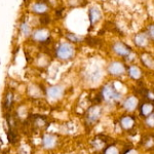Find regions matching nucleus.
<instances>
[{
  "instance_id": "f257e3e1",
  "label": "nucleus",
  "mask_w": 154,
  "mask_h": 154,
  "mask_svg": "<svg viewBox=\"0 0 154 154\" xmlns=\"http://www.w3.org/2000/svg\"><path fill=\"white\" fill-rule=\"evenodd\" d=\"M74 48L69 43H62L57 49V56L62 60H69L73 57Z\"/></svg>"
},
{
  "instance_id": "f03ea898",
  "label": "nucleus",
  "mask_w": 154,
  "mask_h": 154,
  "mask_svg": "<svg viewBox=\"0 0 154 154\" xmlns=\"http://www.w3.org/2000/svg\"><path fill=\"white\" fill-rule=\"evenodd\" d=\"M102 95L106 101H117L120 99V94L117 93V91L114 88L113 84H107L102 91Z\"/></svg>"
},
{
  "instance_id": "7ed1b4c3",
  "label": "nucleus",
  "mask_w": 154,
  "mask_h": 154,
  "mask_svg": "<svg viewBox=\"0 0 154 154\" xmlns=\"http://www.w3.org/2000/svg\"><path fill=\"white\" fill-rule=\"evenodd\" d=\"M113 49L116 54L121 57H126L131 53V48L128 45H125L122 42H117L113 45Z\"/></svg>"
},
{
  "instance_id": "20e7f679",
  "label": "nucleus",
  "mask_w": 154,
  "mask_h": 154,
  "mask_svg": "<svg viewBox=\"0 0 154 154\" xmlns=\"http://www.w3.org/2000/svg\"><path fill=\"white\" fill-rule=\"evenodd\" d=\"M108 71L110 74H113V75H120L123 72L125 71V66L121 63H118V62H114V63H111L108 67Z\"/></svg>"
},
{
  "instance_id": "39448f33",
  "label": "nucleus",
  "mask_w": 154,
  "mask_h": 154,
  "mask_svg": "<svg viewBox=\"0 0 154 154\" xmlns=\"http://www.w3.org/2000/svg\"><path fill=\"white\" fill-rule=\"evenodd\" d=\"M101 115V109L99 108L98 106L91 107V109L88 111V114H86V118H88V122H95L99 119Z\"/></svg>"
},
{
  "instance_id": "423d86ee",
  "label": "nucleus",
  "mask_w": 154,
  "mask_h": 154,
  "mask_svg": "<svg viewBox=\"0 0 154 154\" xmlns=\"http://www.w3.org/2000/svg\"><path fill=\"white\" fill-rule=\"evenodd\" d=\"M63 88L60 85H54L48 88V96L53 100H57L63 95Z\"/></svg>"
},
{
  "instance_id": "0eeeda50",
  "label": "nucleus",
  "mask_w": 154,
  "mask_h": 154,
  "mask_svg": "<svg viewBox=\"0 0 154 154\" xmlns=\"http://www.w3.org/2000/svg\"><path fill=\"white\" fill-rule=\"evenodd\" d=\"M89 21H91V25L93 26V25H95L97 22L99 21L101 18H102V14L101 11H99L98 8H96V7H93V8L89 9Z\"/></svg>"
},
{
  "instance_id": "6e6552de",
  "label": "nucleus",
  "mask_w": 154,
  "mask_h": 154,
  "mask_svg": "<svg viewBox=\"0 0 154 154\" xmlns=\"http://www.w3.org/2000/svg\"><path fill=\"white\" fill-rule=\"evenodd\" d=\"M48 33L46 30H43V29H39V30H36L35 32L33 33V38L35 39L37 41H41V42H44L46 39L48 38Z\"/></svg>"
},
{
  "instance_id": "1a4fd4ad",
  "label": "nucleus",
  "mask_w": 154,
  "mask_h": 154,
  "mask_svg": "<svg viewBox=\"0 0 154 154\" xmlns=\"http://www.w3.org/2000/svg\"><path fill=\"white\" fill-rule=\"evenodd\" d=\"M32 9H33V11L36 12V14H43V12L46 11L48 6H46V4L43 3V2H37V3L33 4Z\"/></svg>"
},
{
  "instance_id": "9d476101",
  "label": "nucleus",
  "mask_w": 154,
  "mask_h": 154,
  "mask_svg": "<svg viewBox=\"0 0 154 154\" xmlns=\"http://www.w3.org/2000/svg\"><path fill=\"white\" fill-rule=\"evenodd\" d=\"M42 143H43V146L45 148H51L56 144V138L54 136H45L42 140Z\"/></svg>"
},
{
  "instance_id": "9b49d317",
  "label": "nucleus",
  "mask_w": 154,
  "mask_h": 154,
  "mask_svg": "<svg viewBox=\"0 0 154 154\" xmlns=\"http://www.w3.org/2000/svg\"><path fill=\"white\" fill-rule=\"evenodd\" d=\"M137 104H138V100L134 97H131V98H128L125 101V107L128 110H133L137 107Z\"/></svg>"
},
{
  "instance_id": "f8f14e48",
  "label": "nucleus",
  "mask_w": 154,
  "mask_h": 154,
  "mask_svg": "<svg viewBox=\"0 0 154 154\" xmlns=\"http://www.w3.org/2000/svg\"><path fill=\"white\" fill-rule=\"evenodd\" d=\"M147 40H148L147 37H146L145 34H143V33L138 34V35L136 36V38H135L136 44H137V45H139V46L146 45V44H147Z\"/></svg>"
},
{
  "instance_id": "ddd939ff",
  "label": "nucleus",
  "mask_w": 154,
  "mask_h": 154,
  "mask_svg": "<svg viewBox=\"0 0 154 154\" xmlns=\"http://www.w3.org/2000/svg\"><path fill=\"white\" fill-rule=\"evenodd\" d=\"M130 75L135 79H138L141 77V71L138 67H131L130 68Z\"/></svg>"
},
{
  "instance_id": "4468645a",
  "label": "nucleus",
  "mask_w": 154,
  "mask_h": 154,
  "mask_svg": "<svg viewBox=\"0 0 154 154\" xmlns=\"http://www.w3.org/2000/svg\"><path fill=\"white\" fill-rule=\"evenodd\" d=\"M121 125H122V126L125 128H131V125H134V120L131 117H125L122 119Z\"/></svg>"
},
{
  "instance_id": "2eb2a0df",
  "label": "nucleus",
  "mask_w": 154,
  "mask_h": 154,
  "mask_svg": "<svg viewBox=\"0 0 154 154\" xmlns=\"http://www.w3.org/2000/svg\"><path fill=\"white\" fill-rule=\"evenodd\" d=\"M66 37L69 39V40H71V41H73V42H81V41L83 40L82 37L77 36V35H75V34H72V33H67Z\"/></svg>"
},
{
  "instance_id": "dca6fc26",
  "label": "nucleus",
  "mask_w": 154,
  "mask_h": 154,
  "mask_svg": "<svg viewBox=\"0 0 154 154\" xmlns=\"http://www.w3.org/2000/svg\"><path fill=\"white\" fill-rule=\"evenodd\" d=\"M151 109H152V106L150 104H144L142 106V109H141V112H142L143 115H147V114L150 113Z\"/></svg>"
},
{
  "instance_id": "f3484780",
  "label": "nucleus",
  "mask_w": 154,
  "mask_h": 154,
  "mask_svg": "<svg viewBox=\"0 0 154 154\" xmlns=\"http://www.w3.org/2000/svg\"><path fill=\"white\" fill-rule=\"evenodd\" d=\"M21 31L23 32L25 35H28V34L30 33V27H29V25L27 24V23H23V24H22Z\"/></svg>"
},
{
  "instance_id": "a211bd4d",
  "label": "nucleus",
  "mask_w": 154,
  "mask_h": 154,
  "mask_svg": "<svg viewBox=\"0 0 154 154\" xmlns=\"http://www.w3.org/2000/svg\"><path fill=\"white\" fill-rule=\"evenodd\" d=\"M49 21H51V19H49V17L48 14H42L41 18H40V23L42 25H48L49 23Z\"/></svg>"
},
{
  "instance_id": "6ab92c4d",
  "label": "nucleus",
  "mask_w": 154,
  "mask_h": 154,
  "mask_svg": "<svg viewBox=\"0 0 154 154\" xmlns=\"http://www.w3.org/2000/svg\"><path fill=\"white\" fill-rule=\"evenodd\" d=\"M153 25H150L149 26V28H148V34H149V36H150V38H151V40H153Z\"/></svg>"
},
{
  "instance_id": "aec40b11",
  "label": "nucleus",
  "mask_w": 154,
  "mask_h": 154,
  "mask_svg": "<svg viewBox=\"0 0 154 154\" xmlns=\"http://www.w3.org/2000/svg\"><path fill=\"white\" fill-rule=\"evenodd\" d=\"M106 154H118V151L116 150L115 148L114 147H110L107 150V152H106Z\"/></svg>"
}]
</instances>
